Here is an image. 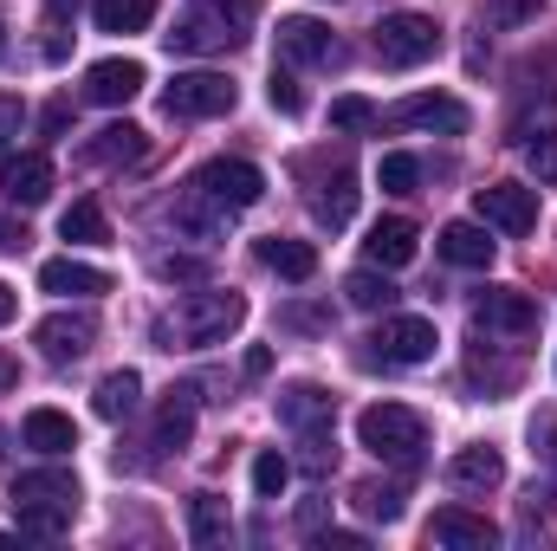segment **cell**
Masks as SVG:
<instances>
[{"label": "cell", "mask_w": 557, "mask_h": 551, "mask_svg": "<svg viewBox=\"0 0 557 551\" xmlns=\"http://www.w3.org/2000/svg\"><path fill=\"white\" fill-rule=\"evenodd\" d=\"M7 500H13L20 532L59 539V532L72 526V513H78V474H72V467H26V474H13Z\"/></svg>", "instance_id": "obj_1"}, {"label": "cell", "mask_w": 557, "mask_h": 551, "mask_svg": "<svg viewBox=\"0 0 557 551\" xmlns=\"http://www.w3.org/2000/svg\"><path fill=\"white\" fill-rule=\"evenodd\" d=\"M253 26V0H188V13L175 20L169 52H234Z\"/></svg>", "instance_id": "obj_2"}, {"label": "cell", "mask_w": 557, "mask_h": 551, "mask_svg": "<svg viewBox=\"0 0 557 551\" xmlns=\"http://www.w3.org/2000/svg\"><path fill=\"white\" fill-rule=\"evenodd\" d=\"M357 441L376 454V461H396V467H416L421 448H428V421L403 403H370L357 415Z\"/></svg>", "instance_id": "obj_3"}, {"label": "cell", "mask_w": 557, "mask_h": 551, "mask_svg": "<svg viewBox=\"0 0 557 551\" xmlns=\"http://www.w3.org/2000/svg\"><path fill=\"white\" fill-rule=\"evenodd\" d=\"M247 318V298L240 292H188L175 305V318L162 325V338H182V344H227Z\"/></svg>", "instance_id": "obj_4"}, {"label": "cell", "mask_w": 557, "mask_h": 551, "mask_svg": "<svg viewBox=\"0 0 557 551\" xmlns=\"http://www.w3.org/2000/svg\"><path fill=\"white\" fill-rule=\"evenodd\" d=\"M234 105H240V91H234L227 72H175L169 91H162L169 118H227Z\"/></svg>", "instance_id": "obj_5"}, {"label": "cell", "mask_w": 557, "mask_h": 551, "mask_svg": "<svg viewBox=\"0 0 557 551\" xmlns=\"http://www.w3.org/2000/svg\"><path fill=\"white\" fill-rule=\"evenodd\" d=\"M473 331L506 338V344H525V338L539 331V305H532V292H519V285H486V292L473 298Z\"/></svg>", "instance_id": "obj_6"}, {"label": "cell", "mask_w": 557, "mask_h": 551, "mask_svg": "<svg viewBox=\"0 0 557 551\" xmlns=\"http://www.w3.org/2000/svg\"><path fill=\"white\" fill-rule=\"evenodd\" d=\"M434 52H441V26H434L428 13H389V20L376 26V59L396 65V72L428 65Z\"/></svg>", "instance_id": "obj_7"}, {"label": "cell", "mask_w": 557, "mask_h": 551, "mask_svg": "<svg viewBox=\"0 0 557 551\" xmlns=\"http://www.w3.org/2000/svg\"><path fill=\"white\" fill-rule=\"evenodd\" d=\"M188 188H201L208 201H221L227 215H240V208H253V201L267 195V175H260L247 156H214V162H208Z\"/></svg>", "instance_id": "obj_8"}, {"label": "cell", "mask_w": 557, "mask_h": 551, "mask_svg": "<svg viewBox=\"0 0 557 551\" xmlns=\"http://www.w3.org/2000/svg\"><path fill=\"white\" fill-rule=\"evenodd\" d=\"M473 208L499 234H532L539 228V188H525V182H493V188L473 195Z\"/></svg>", "instance_id": "obj_9"}, {"label": "cell", "mask_w": 557, "mask_h": 551, "mask_svg": "<svg viewBox=\"0 0 557 551\" xmlns=\"http://www.w3.org/2000/svg\"><path fill=\"white\" fill-rule=\"evenodd\" d=\"M278 59H292V65H344V46L331 39L324 20L292 13V20H278Z\"/></svg>", "instance_id": "obj_10"}, {"label": "cell", "mask_w": 557, "mask_h": 551, "mask_svg": "<svg viewBox=\"0 0 557 551\" xmlns=\"http://www.w3.org/2000/svg\"><path fill=\"white\" fill-rule=\"evenodd\" d=\"M33 344L46 351V364H78L98 344V318L91 311H52V318H39Z\"/></svg>", "instance_id": "obj_11"}, {"label": "cell", "mask_w": 557, "mask_h": 551, "mask_svg": "<svg viewBox=\"0 0 557 551\" xmlns=\"http://www.w3.org/2000/svg\"><path fill=\"white\" fill-rule=\"evenodd\" d=\"M383 124L389 131H441V137H460L467 131V105L460 98H441V91H421V98H403Z\"/></svg>", "instance_id": "obj_12"}, {"label": "cell", "mask_w": 557, "mask_h": 551, "mask_svg": "<svg viewBox=\"0 0 557 551\" xmlns=\"http://www.w3.org/2000/svg\"><path fill=\"white\" fill-rule=\"evenodd\" d=\"M428 546H441V551H493V546H499V526H493L486 513L441 506V513L428 519Z\"/></svg>", "instance_id": "obj_13"}, {"label": "cell", "mask_w": 557, "mask_h": 551, "mask_svg": "<svg viewBox=\"0 0 557 551\" xmlns=\"http://www.w3.org/2000/svg\"><path fill=\"white\" fill-rule=\"evenodd\" d=\"M370 344H376V357H383V364H428L441 338H434V325H428V318H383Z\"/></svg>", "instance_id": "obj_14"}, {"label": "cell", "mask_w": 557, "mask_h": 551, "mask_svg": "<svg viewBox=\"0 0 557 551\" xmlns=\"http://www.w3.org/2000/svg\"><path fill=\"white\" fill-rule=\"evenodd\" d=\"M0 195H7L13 208H39V201L52 195V156H39V149L7 156V162H0Z\"/></svg>", "instance_id": "obj_15"}, {"label": "cell", "mask_w": 557, "mask_h": 551, "mask_svg": "<svg viewBox=\"0 0 557 551\" xmlns=\"http://www.w3.org/2000/svg\"><path fill=\"white\" fill-rule=\"evenodd\" d=\"M137 91H143L137 59H98V65L85 72V98H91V105H131Z\"/></svg>", "instance_id": "obj_16"}, {"label": "cell", "mask_w": 557, "mask_h": 551, "mask_svg": "<svg viewBox=\"0 0 557 551\" xmlns=\"http://www.w3.org/2000/svg\"><path fill=\"white\" fill-rule=\"evenodd\" d=\"M434 247H441L447 267H467V273H486V267H493V241H486L480 221H447Z\"/></svg>", "instance_id": "obj_17"}, {"label": "cell", "mask_w": 557, "mask_h": 551, "mask_svg": "<svg viewBox=\"0 0 557 551\" xmlns=\"http://www.w3.org/2000/svg\"><path fill=\"white\" fill-rule=\"evenodd\" d=\"M499 480H506L499 448H460V454L447 461V487H454V493H493Z\"/></svg>", "instance_id": "obj_18"}, {"label": "cell", "mask_w": 557, "mask_h": 551, "mask_svg": "<svg viewBox=\"0 0 557 551\" xmlns=\"http://www.w3.org/2000/svg\"><path fill=\"white\" fill-rule=\"evenodd\" d=\"M416 221H403V215H383V221H376V228H370V241H363V254H370V267H389V273H396V267H409V260H416Z\"/></svg>", "instance_id": "obj_19"}, {"label": "cell", "mask_w": 557, "mask_h": 551, "mask_svg": "<svg viewBox=\"0 0 557 551\" xmlns=\"http://www.w3.org/2000/svg\"><path fill=\"white\" fill-rule=\"evenodd\" d=\"M39 285L59 292V298H98V292H111V273L65 254V260H46V267H39Z\"/></svg>", "instance_id": "obj_20"}, {"label": "cell", "mask_w": 557, "mask_h": 551, "mask_svg": "<svg viewBox=\"0 0 557 551\" xmlns=\"http://www.w3.org/2000/svg\"><path fill=\"white\" fill-rule=\"evenodd\" d=\"M331 415H337V396L318 390V383L278 390V421H285V428H318V421H331Z\"/></svg>", "instance_id": "obj_21"}, {"label": "cell", "mask_w": 557, "mask_h": 551, "mask_svg": "<svg viewBox=\"0 0 557 551\" xmlns=\"http://www.w3.org/2000/svg\"><path fill=\"white\" fill-rule=\"evenodd\" d=\"M260 267L278 279H292V285H305V279L318 273V247L311 241H285V234H273V241H260Z\"/></svg>", "instance_id": "obj_22"}, {"label": "cell", "mask_w": 557, "mask_h": 551, "mask_svg": "<svg viewBox=\"0 0 557 551\" xmlns=\"http://www.w3.org/2000/svg\"><path fill=\"white\" fill-rule=\"evenodd\" d=\"M20 434H26V448H39V454H72L78 448V421L59 409H33L20 421Z\"/></svg>", "instance_id": "obj_23"}, {"label": "cell", "mask_w": 557, "mask_h": 551, "mask_svg": "<svg viewBox=\"0 0 557 551\" xmlns=\"http://www.w3.org/2000/svg\"><path fill=\"white\" fill-rule=\"evenodd\" d=\"M188 434H195V390L182 383V390H169L162 409H156V448H188Z\"/></svg>", "instance_id": "obj_24"}, {"label": "cell", "mask_w": 557, "mask_h": 551, "mask_svg": "<svg viewBox=\"0 0 557 551\" xmlns=\"http://www.w3.org/2000/svg\"><path fill=\"white\" fill-rule=\"evenodd\" d=\"M137 396H143L137 370H111V377L91 390V409L104 415V421H124V415H137Z\"/></svg>", "instance_id": "obj_25"}, {"label": "cell", "mask_w": 557, "mask_h": 551, "mask_svg": "<svg viewBox=\"0 0 557 551\" xmlns=\"http://www.w3.org/2000/svg\"><path fill=\"white\" fill-rule=\"evenodd\" d=\"M137 156H143V131L137 124H111V131H98V137L85 143V162H98V169L137 162Z\"/></svg>", "instance_id": "obj_26"}, {"label": "cell", "mask_w": 557, "mask_h": 551, "mask_svg": "<svg viewBox=\"0 0 557 551\" xmlns=\"http://www.w3.org/2000/svg\"><path fill=\"white\" fill-rule=\"evenodd\" d=\"M350 208H357V175L337 162V175H331V182L311 195V215H318L324 228H344V221H350Z\"/></svg>", "instance_id": "obj_27"}, {"label": "cell", "mask_w": 557, "mask_h": 551, "mask_svg": "<svg viewBox=\"0 0 557 551\" xmlns=\"http://www.w3.org/2000/svg\"><path fill=\"white\" fill-rule=\"evenodd\" d=\"M59 234H65L72 247H104V241H111V221H104L98 201H72V208L59 215Z\"/></svg>", "instance_id": "obj_28"}, {"label": "cell", "mask_w": 557, "mask_h": 551, "mask_svg": "<svg viewBox=\"0 0 557 551\" xmlns=\"http://www.w3.org/2000/svg\"><path fill=\"white\" fill-rule=\"evenodd\" d=\"M227 526H234V519H227V500H221V493H195V500H188V539H195V546H221Z\"/></svg>", "instance_id": "obj_29"}, {"label": "cell", "mask_w": 557, "mask_h": 551, "mask_svg": "<svg viewBox=\"0 0 557 551\" xmlns=\"http://www.w3.org/2000/svg\"><path fill=\"white\" fill-rule=\"evenodd\" d=\"M344 298L357 305V311H389L403 292H396V279H389V267L376 273V267H363V273H350L344 279Z\"/></svg>", "instance_id": "obj_30"}, {"label": "cell", "mask_w": 557, "mask_h": 551, "mask_svg": "<svg viewBox=\"0 0 557 551\" xmlns=\"http://www.w3.org/2000/svg\"><path fill=\"white\" fill-rule=\"evenodd\" d=\"M98 33H143L156 20V0H91Z\"/></svg>", "instance_id": "obj_31"}, {"label": "cell", "mask_w": 557, "mask_h": 551, "mask_svg": "<svg viewBox=\"0 0 557 551\" xmlns=\"http://www.w3.org/2000/svg\"><path fill=\"white\" fill-rule=\"evenodd\" d=\"M285 480H292V461H285L278 448H267V454L253 461V493H260V500H278V493H285Z\"/></svg>", "instance_id": "obj_32"}, {"label": "cell", "mask_w": 557, "mask_h": 551, "mask_svg": "<svg viewBox=\"0 0 557 551\" xmlns=\"http://www.w3.org/2000/svg\"><path fill=\"white\" fill-rule=\"evenodd\" d=\"M298 434H305V467H311V474L337 467V434H331V421H318V428H298Z\"/></svg>", "instance_id": "obj_33"}, {"label": "cell", "mask_w": 557, "mask_h": 551, "mask_svg": "<svg viewBox=\"0 0 557 551\" xmlns=\"http://www.w3.org/2000/svg\"><path fill=\"white\" fill-rule=\"evenodd\" d=\"M357 506H363L370 519H383V526H396V519H403V493H396V487H376V480H370V487H357Z\"/></svg>", "instance_id": "obj_34"}, {"label": "cell", "mask_w": 557, "mask_h": 551, "mask_svg": "<svg viewBox=\"0 0 557 551\" xmlns=\"http://www.w3.org/2000/svg\"><path fill=\"white\" fill-rule=\"evenodd\" d=\"M376 182H383L389 195H416V182H421V162H416V156H383V169H376Z\"/></svg>", "instance_id": "obj_35"}, {"label": "cell", "mask_w": 557, "mask_h": 551, "mask_svg": "<svg viewBox=\"0 0 557 551\" xmlns=\"http://www.w3.org/2000/svg\"><path fill=\"white\" fill-rule=\"evenodd\" d=\"M376 124V105L370 98H337L331 105V131H370Z\"/></svg>", "instance_id": "obj_36"}, {"label": "cell", "mask_w": 557, "mask_h": 551, "mask_svg": "<svg viewBox=\"0 0 557 551\" xmlns=\"http://www.w3.org/2000/svg\"><path fill=\"white\" fill-rule=\"evenodd\" d=\"M525 162H532L539 182H557V131H545V137L525 143Z\"/></svg>", "instance_id": "obj_37"}, {"label": "cell", "mask_w": 557, "mask_h": 551, "mask_svg": "<svg viewBox=\"0 0 557 551\" xmlns=\"http://www.w3.org/2000/svg\"><path fill=\"white\" fill-rule=\"evenodd\" d=\"M539 20V0H486V26H525Z\"/></svg>", "instance_id": "obj_38"}, {"label": "cell", "mask_w": 557, "mask_h": 551, "mask_svg": "<svg viewBox=\"0 0 557 551\" xmlns=\"http://www.w3.org/2000/svg\"><path fill=\"white\" fill-rule=\"evenodd\" d=\"M267 98H273V111H285V118H298V111H305V91H298V78H292V72H273Z\"/></svg>", "instance_id": "obj_39"}, {"label": "cell", "mask_w": 557, "mask_h": 551, "mask_svg": "<svg viewBox=\"0 0 557 551\" xmlns=\"http://www.w3.org/2000/svg\"><path fill=\"white\" fill-rule=\"evenodd\" d=\"M20 124H26V105H20L13 91H0V143L20 137Z\"/></svg>", "instance_id": "obj_40"}, {"label": "cell", "mask_w": 557, "mask_h": 551, "mask_svg": "<svg viewBox=\"0 0 557 551\" xmlns=\"http://www.w3.org/2000/svg\"><path fill=\"white\" fill-rule=\"evenodd\" d=\"M156 273L169 279V285H175V279L188 285V279H208V267H201V260H175V254H169V260H156Z\"/></svg>", "instance_id": "obj_41"}, {"label": "cell", "mask_w": 557, "mask_h": 551, "mask_svg": "<svg viewBox=\"0 0 557 551\" xmlns=\"http://www.w3.org/2000/svg\"><path fill=\"white\" fill-rule=\"evenodd\" d=\"M324 551H363V532H318Z\"/></svg>", "instance_id": "obj_42"}, {"label": "cell", "mask_w": 557, "mask_h": 551, "mask_svg": "<svg viewBox=\"0 0 557 551\" xmlns=\"http://www.w3.org/2000/svg\"><path fill=\"white\" fill-rule=\"evenodd\" d=\"M26 247V228L20 221H0V254H20Z\"/></svg>", "instance_id": "obj_43"}, {"label": "cell", "mask_w": 557, "mask_h": 551, "mask_svg": "<svg viewBox=\"0 0 557 551\" xmlns=\"http://www.w3.org/2000/svg\"><path fill=\"white\" fill-rule=\"evenodd\" d=\"M78 7H85V0H46V20L65 26V20H78Z\"/></svg>", "instance_id": "obj_44"}, {"label": "cell", "mask_w": 557, "mask_h": 551, "mask_svg": "<svg viewBox=\"0 0 557 551\" xmlns=\"http://www.w3.org/2000/svg\"><path fill=\"white\" fill-rule=\"evenodd\" d=\"M318 526H324V506H318V500H311V506H298V532H318Z\"/></svg>", "instance_id": "obj_45"}, {"label": "cell", "mask_w": 557, "mask_h": 551, "mask_svg": "<svg viewBox=\"0 0 557 551\" xmlns=\"http://www.w3.org/2000/svg\"><path fill=\"white\" fill-rule=\"evenodd\" d=\"M273 370V351H247V377H267Z\"/></svg>", "instance_id": "obj_46"}, {"label": "cell", "mask_w": 557, "mask_h": 551, "mask_svg": "<svg viewBox=\"0 0 557 551\" xmlns=\"http://www.w3.org/2000/svg\"><path fill=\"white\" fill-rule=\"evenodd\" d=\"M13 383H20V357H7V351H0V390H13Z\"/></svg>", "instance_id": "obj_47"}, {"label": "cell", "mask_w": 557, "mask_h": 551, "mask_svg": "<svg viewBox=\"0 0 557 551\" xmlns=\"http://www.w3.org/2000/svg\"><path fill=\"white\" fill-rule=\"evenodd\" d=\"M13 311H20V298H13V285H7V279H0V325H7V318H13Z\"/></svg>", "instance_id": "obj_48"}, {"label": "cell", "mask_w": 557, "mask_h": 551, "mask_svg": "<svg viewBox=\"0 0 557 551\" xmlns=\"http://www.w3.org/2000/svg\"><path fill=\"white\" fill-rule=\"evenodd\" d=\"M0 52H7V33H0Z\"/></svg>", "instance_id": "obj_49"}]
</instances>
